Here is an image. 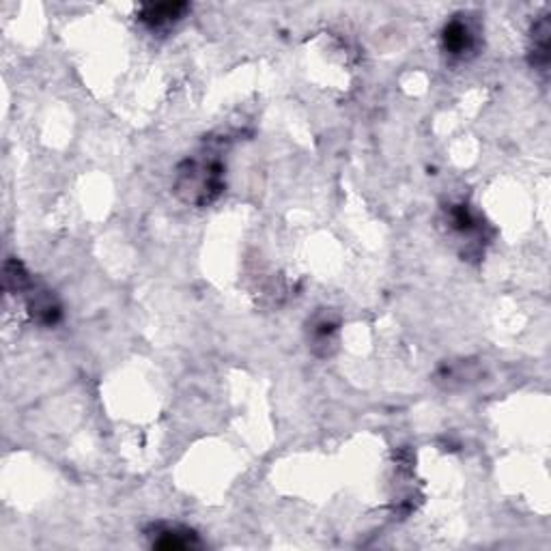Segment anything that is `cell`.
Masks as SVG:
<instances>
[{
	"instance_id": "6da1fadb",
	"label": "cell",
	"mask_w": 551,
	"mask_h": 551,
	"mask_svg": "<svg viewBox=\"0 0 551 551\" xmlns=\"http://www.w3.org/2000/svg\"><path fill=\"white\" fill-rule=\"evenodd\" d=\"M224 190V166L218 157H190L180 166L175 180V192L190 205L203 207L216 201Z\"/></svg>"
},
{
	"instance_id": "5b68a950",
	"label": "cell",
	"mask_w": 551,
	"mask_h": 551,
	"mask_svg": "<svg viewBox=\"0 0 551 551\" xmlns=\"http://www.w3.org/2000/svg\"><path fill=\"white\" fill-rule=\"evenodd\" d=\"M532 65L539 71H547L549 65V20L543 18L532 28Z\"/></svg>"
},
{
	"instance_id": "3957f363",
	"label": "cell",
	"mask_w": 551,
	"mask_h": 551,
	"mask_svg": "<svg viewBox=\"0 0 551 551\" xmlns=\"http://www.w3.org/2000/svg\"><path fill=\"white\" fill-rule=\"evenodd\" d=\"M442 44L448 54L457 56V59H463V56L472 52L476 39H474V33L467 22H463V20H451V22L443 27Z\"/></svg>"
},
{
	"instance_id": "277c9868",
	"label": "cell",
	"mask_w": 551,
	"mask_h": 551,
	"mask_svg": "<svg viewBox=\"0 0 551 551\" xmlns=\"http://www.w3.org/2000/svg\"><path fill=\"white\" fill-rule=\"evenodd\" d=\"M196 540H194V532L190 530L177 528V525H156L153 528V547L162 549H188L194 547Z\"/></svg>"
},
{
	"instance_id": "7a4b0ae2",
	"label": "cell",
	"mask_w": 551,
	"mask_h": 551,
	"mask_svg": "<svg viewBox=\"0 0 551 551\" xmlns=\"http://www.w3.org/2000/svg\"><path fill=\"white\" fill-rule=\"evenodd\" d=\"M188 12L186 3H157V4H145L138 13V20H140L145 27H149L153 30H160L175 24L177 20L183 18V13Z\"/></svg>"
}]
</instances>
